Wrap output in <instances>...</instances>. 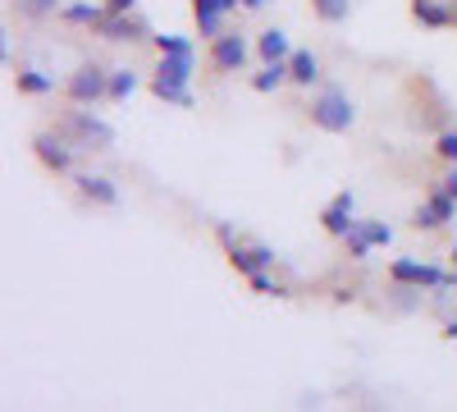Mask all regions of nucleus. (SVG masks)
Returning a JSON list of instances; mask_svg holds the SVG:
<instances>
[{"label": "nucleus", "instance_id": "ddd939ff", "mask_svg": "<svg viewBox=\"0 0 457 412\" xmlns=\"http://www.w3.org/2000/svg\"><path fill=\"white\" fill-rule=\"evenodd\" d=\"M73 183H79V193L96 206H120V189L105 179V174H73Z\"/></svg>", "mask_w": 457, "mask_h": 412}, {"label": "nucleus", "instance_id": "cd10ccee", "mask_svg": "<svg viewBox=\"0 0 457 412\" xmlns=\"http://www.w3.org/2000/svg\"><path fill=\"white\" fill-rule=\"evenodd\" d=\"M105 10H114V14H133V10H137V0H105Z\"/></svg>", "mask_w": 457, "mask_h": 412}, {"label": "nucleus", "instance_id": "f03ea898", "mask_svg": "<svg viewBox=\"0 0 457 412\" xmlns=\"http://www.w3.org/2000/svg\"><path fill=\"white\" fill-rule=\"evenodd\" d=\"M312 124L325 129V133H348V129L357 124V110H353L348 92H338V88L320 92V97L312 101Z\"/></svg>", "mask_w": 457, "mask_h": 412}, {"label": "nucleus", "instance_id": "4be33fe9", "mask_svg": "<svg viewBox=\"0 0 457 412\" xmlns=\"http://www.w3.org/2000/svg\"><path fill=\"white\" fill-rule=\"evenodd\" d=\"M151 42H156V51H161V55H193V42H187V37H174V32L151 37Z\"/></svg>", "mask_w": 457, "mask_h": 412}, {"label": "nucleus", "instance_id": "dca6fc26", "mask_svg": "<svg viewBox=\"0 0 457 412\" xmlns=\"http://www.w3.org/2000/svg\"><path fill=\"white\" fill-rule=\"evenodd\" d=\"M256 55H261V60H288V55H293L288 32H284V28H265V32L256 37Z\"/></svg>", "mask_w": 457, "mask_h": 412}, {"label": "nucleus", "instance_id": "a211bd4d", "mask_svg": "<svg viewBox=\"0 0 457 412\" xmlns=\"http://www.w3.org/2000/svg\"><path fill=\"white\" fill-rule=\"evenodd\" d=\"M14 88L23 97H46V92H55V79H51V73H42V69H19L14 73Z\"/></svg>", "mask_w": 457, "mask_h": 412}, {"label": "nucleus", "instance_id": "a878e982", "mask_svg": "<svg viewBox=\"0 0 457 412\" xmlns=\"http://www.w3.org/2000/svg\"><path fill=\"white\" fill-rule=\"evenodd\" d=\"M247 284H252L256 293H270V298H279V293H284V289H279V280H270V275H265V271L247 275Z\"/></svg>", "mask_w": 457, "mask_h": 412}, {"label": "nucleus", "instance_id": "f3484780", "mask_svg": "<svg viewBox=\"0 0 457 412\" xmlns=\"http://www.w3.org/2000/svg\"><path fill=\"white\" fill-rule=\"evenodd\" d=\"M288 83V60H265L261 73H252V92H275Z\"/></svg>", "mask_w": 457, "mask_h": 412}, {"label": "nucleus", "instance_id": "20e7f679", "mask_svg": "<svg viewBox=\"0 0 457 412\" xmlns=\"http://www.w3.org/2000/svg\"><path fill=\"white\" fill-rule=\"evenodd\" d=\"M389 275H394V284H411V289H448L453 284L448 271L430 266V261H411V256H398L389 266Z\"/></svg>", "mask_w": 457, "mask_h": 412}, {"label": "nucleus", "instance_id": "7c9ffc66", "mask_svg": "<svg viewBox=\"0 0 457 412\" xmlns=\"http://www.w3.org/2000/svg\"><path fill=\"white\" fill-rule=\"evenodd\" d=\"M444 334H448V340H457V316L448 321V330H444Z\"/></svg>", "mask_w": 457, "mask_h": 412}, {"label": "nucleus", "instance_id": "6e6552de", "mask_svg": "<svg viewBox=\"0 0 457 412\" xmlns=\"http://www.w3.org/2000/svg\"><path fill=\"white\" fill-rule=\"evenodd\" d=\"M32 152H37V161H42L46 170H55V174H69L73 170V147L60 133H37L32 138Z\"/></svg>", "mask_w": 457, "mask_h": 412}, {"label": "nucleus", "instance_id": "c85d7f7f", "mask_svg": "<svg viewBox=\"0 0 457 412\" xmlns=\"http://www.w3.org/2000/svg\"><path fill=\"white\" fill-rule=\"evenodd\" d=\"M444 189H448V193H453V198H457V165H453V170H448V174H444Z\"/></svg>", "mask_w": 457, "mask_h": 412}, {"label": "nucleus", "instance_id": "c756f323", "mask_svg": "<svg viewBox=\"0 0 457 412\" xmlns=\"http://www.w3.org/2000/svg\"><path fill=\"white\" fill-rule=\"evenodd\" d=\"M243 5H247V10H265V5H270V0H243Z\"/></svg>", "mask_w": 457, "mask_h": 412}, {"label": "nucleus", "instance_id": "1a4fd4ad", "mask_svg": "<svg viewBox=\"0 0 457 412\" xmlns=\"http://www.w3.org/2000/svg\"><path fill=\"white\" fill-rule=\"evenodd\" d=\"M228 266H234L238 275H256L265 266H275V252L265 243H234L228 239Z\"/></svg>", "mask_w": 457, "mask_h": 412}, {"label": "nucleus", "instance_id": "2eb2a0df", "mask_svg": "<svg viewBox=\"0 0 457 412\" xmlns=\"http://www.w3.org/2000/svg\"><path fill=\"white\" fill-rule=\"evenodd\" d=\"M316 79H320V60H316L312 51H293V55H288V83L312 88Z\"/></svg>", "mask_w": 457, "mask_h": 412}, {"label": "nucleus", "instance_id": "2f4dec72", "mask_svg": "<svg viewBox=\"0 0 457 412\" xmlns=\"http://www.w3.org/2000/svg\"><path fill=\"white\" fill-rule=\"evenodd\" d=\"M453 266H457V248H453Z\"/></svg>", "mask_w": 457, "mask_h": 412}, {"label": "nucleus", "instance_id": "7ed1b4c3", "mask_svg": "<svg viewBox=\"0 0 457 412\" xmlns=\"http://www.w3.org/2000/svg\"><path fill=\"white\" fill-rule=\"evenodd\" d=\"M64 97H69L73 105H96L101 97H110V73H105L101 64H83V69L64 83Z\"/></svg>", "mask_w": 457, "mask_h": 412}, {"label": "nucleus", "instance_id": "6ab92c4d", "mask_svg": "<svg viewBox=\"0 0 457 412\" xmlns=\"http://www.w3.org/2000/svg\"><path fill=\"white\" fill-rule=\"evenodd\" d=\"M60 19H64V23H87V28H96V23L105 19V5H96V0H79V5H64Z\"/></svg>", "mask_w": 457, "mask_h": 412}, {"label": "nucleus", "instance_id": "5701e85b", "mask_svg": "<svg viewBox=\"0 0 457 412\" xmlns=\"http://www.w3.org/2000/svg\"><path fill=\"white\" fill-rule=\"evenodd\" d=\"M312 10L325 23H343V19H348V0H312Z\"/></svg>", "mask_w": 457, "mask_h": 412}, {"label": "nucleus", "instance_id": "423d86ee", "mask_svg": "<svg viewBox=\"0 0 457 412\" xmlns=\"http://www.w3.org/2000/svg\"><path fill=\"white\" fill-rule=\"evenodd\" d=\"M64 133L79 142V147H92V142H96V147H114V129H110L105 120H96L92 110H73L69 124H64Z\"/></svg>", "mask_w": 457, "mask_h": 412}, {"label": "nucleus", "instance_id": "f257e3e1", "mask_svg": "<svg viewBox=\"0 0 457 412\" xmlns=\"http://www.w3.org/2000/svg\"><path fill=\"white\" fill-rule=\"evenodd\" d=\"M187 83H193V55H161L156 79H151V92H156L161 101H170V105H193Z\"/></svg>", "mask_w": 457, "mask_h": 412}, {"label": "nucleus", "instance_id": "0eeeda50", "mask_svg": "<svg viewBox=\"0 0 457 412\" xmlns=\"http://www.w3.org/2000/svg\"><path fill=\"white\" fill-rule=\"evenodd\" d=\"M211 64L220 73H238L247 64V42H243V32H220L211 37Z\"/></svg>", "mask_w": 457, "mask_h": 412}, {"label": "nucleus", "instance_id": "39448f33", "mask_svg": "<svg viewBox=\"0 0 457 412\" xmlns=\"http://www.w3.org/2000/svg\"><path fill=\"white\" fill-rule=\"evenodd\" d=\"M448 220H457V198H453V193L444 189V183H439V189H435L421 206H416L411 224H416V230H444Z\"/></svg>", "mask_w": 457, "mask_h": 412}, {"label": "nucleus", "instance_id": "9b49d317", "mask_svg": "<svg viewBox=\"0 0 457 412\" xmlns=\"http://www.w3.org/2000/svg\"><path fill=\"white\" fill-rule=\"evenodd\" d=\"M243 0H193V14H197V28L202 37H220V23L224 14H234Z\"/></svg>", "mask_w": 457, "mask_h": 412}, {"label": "nucleus", "instance_id": "412c9836", "mask_svg": "<svg viewBox=\"0 0 457 412\" xmlns=\"http://www.w3.org/2000/svg\"><path fill=\"white\" fill-rule=\"evenodd\" d=\"M343 248L353 252V261H366V256H370V248H375V243H370V234H366V224H361V220L353 224L348 234H343Z\"/></svg>", "mask_w": 457, "mask_h": 412}, {"label": "nucleus", "instance_id": "aec40b11", "mask_svg": "<svg viewBox=\"0 0 457 412\" xmlns=\"http://www.w3.org/2000/svg\"><path fill=\"white\" fill-rule=\"evenodd\" d=\"M137 88H142V79H137L133 69H114L110 73V101H129Z\"/></svg>", "mask_w": 457, "mask_h": 412}, {"label": "nucleus", "instance_id": "9d476101", "mask_svg": "<svg viewBox=\"0 0 457 412\" xmlns=\"http://www.w3.org/2000/svg\"><path fill=\"white\" fill-rule=\"evenodd\" d=\"M96 32L105 37V42H146V37H151V28H146L142 19L114 14V10H105V19L96 23Z\"/></svg>", "mask_w": 457, "mask_h": 412}, {"label": "nucleus", "instance_id": "393cba45", "mask_svg": "<svg viewBox=\"0 0 457 412\" xmlns=\"http://www.w3.org/2000/svg\"><path fill=\"white\" fill-rule=\"evenodd\" d=\"M366 234H370L375 248H389L394 243V230H389V224H379V220H366Z\"/></svg>", "mask_w": 457, "mask_h": 412}, {"label": "nucleus", "instance_id": "b1692460", "mask_svg": "<svg viewBox=\"0 0 457 412\" xmlns=\"http://www.w3.org/2000/svg\"><path fill=\"white\" fill-rule=\"evenodd\" d=\"M435 152H439L444 161H453V165H457V129H444V133L435 138Z\"/></svg>", "mask_w": 457, "mask_h": 412}, {"label": "nucleus", "instance_id": "4468645a", "mask_svg": "<svg viewBox=\"0 0 457 412\" xmlns=\"http://www.w3.org/2000/svg\"><path fill=\"white\" fill-rule=\"evenodd\" d=\"M411 19L421 28H453V5H444V0H411Z\"/></svg>", "mask_w": 457, "mask_h": 412}, {"label": "nucleus", "instance_id": "bb28decb", "mask_svg": "<svg viewBox=\"0 0 457 412\" xmlns=\"http://www.w3.org/2000/svg\"><path fill=\"white\" fill-rule=\"evenodd\" d=\"M19 10H23V14H51V10H55V0H23Z\"/></svg>", "mask_w": 457, "mask_h": 412}, {"label": "nucleus", "instance_id": "f8f14e48", "mask_svg": "<svg viewBox=\"0 0 457 412\" xmlns=\"http://www.w3.org/2000/svg\"><path fill=\"white\" fill-rule=\"evenodd\" d=\"M353 206H357V198H353V193H338V198L320 211V224H325V230H329L334 239H343V234H348L353 224H357V220H353Z\"/></svg>", "mask_w": 457, "mask_h": 412}]
</instances>
